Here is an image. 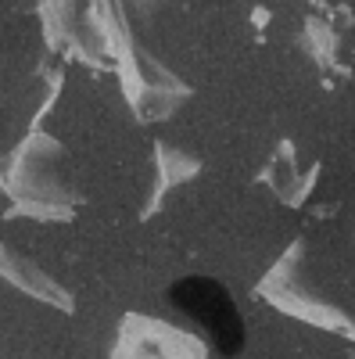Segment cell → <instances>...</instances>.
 I'll return each mask as SVG.
<instances>
[{"label": "cell", "mask_w": 355, "mask_h": 359, "mask_svg": "<svg viewBox=\"0 0 355 359\" xmlns=\"http://www.w3.org/2000/svg\"><path fill=\"white\" fill-rule=\"evenodd\" d=\"M302 50L312 57L319 69H334L337 65V50H341V36H337V25L319 18V15H309L305 25H302V36H298Z\"/></svg>", "instance_id": "cell-5"}, {"label": "cell", "mask_w": 355, "mask_h": 359, "mask_svg": "<svg viewBox=\"0 0 355 359\" xmlns=\"http://www.w3.org/2000/svg\"><path fill=\"white\" fill-rule=\"evenodd\" d=\"M115 359H209V345L201 334L133 316L123 327Z\"/></svg>", "instance_id": "cell-3"}, {"label": "cell", "mask_w": 355, "mask_h": 359, "mask_svg": "<svg viewBox=\"0 0 355 359\" xmlns=\"http://www.w3.org/2000/svg\"><path fill=\"white\" fill-rule=\"evenodd\" d=\"M258 180L265 187H270L287 208H302L309 201V194L316 191V180H319V165H305L298 147H294V140H280L273 147L270 162L262 165Z\"/></svg>", "instance_id": "cell-4"}, {"label": "cell", "mask_w": 355, "mask_h": 359, "mask_svg": "<svg viewBox=\"0 0 355 359\" xmlns=\"http://www.w3.org/2000/svg\"><path fill=\"white\" fill-rule=\"evenodd\" d=\"M172 298L219 348L226 352L241 348V313H237L226 287H219L216 280H204V277H190L183 284H176Z\"/></svg>", "instance_id": "cell-2"}, {"label": "cell", "mask_w": 355, "mask_h": 359, "mask_svg": "<svg viewBox=\"0 0 355 359\" xmlns=\"http://www.w3.org/2000/svg\"><path fill=\"white\" fill-rule=\"evenodd\" d=\"M255 294L273 313L302 323V327H312L319 334L341 338L344 345H355V313L344 302L330 298L327 287L316 280L309 237H294L277 255V262L255 284Z\"/></svg>", "instance_id": "cell-1"}]
</instances>
